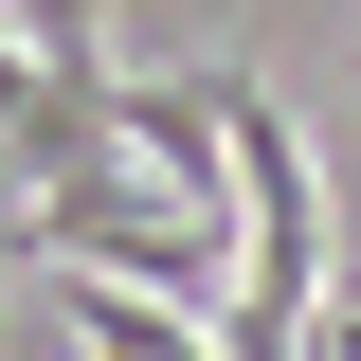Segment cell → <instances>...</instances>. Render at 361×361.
Instances as JSON below:
<instances>
[{
	"instance_id": "cell-4",
	"label": "cell",
	"mask_w": 361,
	"mask_h": 361,
	"mask_svg": "<svg viewBox=\"0 0 361 361\" xmlns=\"http://www.w3.org/2000/svg\"><path fill=\"white\" fill-rule=\"evenodd\" d=\"M0 18H18V37H37L54 73H109V0H0Z\"/></svg>"
},
{
	"instance_id": "cell-5",
	"label": "cell",
	"mask_w": 361,
	"mask_h": 361,
	"mask_svg": "<svg viewBox=\"0 0 361 361\" xmlns=\"http://www.w3.org/2000/svg\"><path fill=\"white\" fill-rule=\"evenodd\" d=\"M307 361H361V289L325 271V307H307Z\"/></svg>"
},
{
	"instance_id": "cell-3",
	"label": "cell",
	"mask_w": 361,
	"mask_h": 361,
	"mask_svg": "<svg viewBox=\"0 0 361 361\" xmlns=\"http://www.w3.org/2000/svg\"><path fill=\"white\" fill-rule=\"evenodd\" d=\"M54 325H73L90 361H217L199 325L163 307V289H109V271H54Z\"/></svg>"
},
{
	"instance_id": "cell-1",
	"label": "cell",
	"mask_w": 361,
	"mask_h": 361,
	"mask_svg": "<svg viewBox=\"0 0 361 361\" xmlns=\"http://www.w3.org/2000/svg\"><path fill=\"white\" fill-rule=\"evenodd\" d=\"M18 253H54V271H127V289H163V307H199L217 289V199H180V180H109V145L90 163H54L37 199H18Z\"/></svg>"
},
{
	"instance_id": "cell-2",
	"label": "cell",
	"mask_w": 361,
	"mask_h": 361,
	"mask_svg": "<svg viewBox=\"0 0 361 361\" xmlns=\"http://www.w3.org/2000/svg\"><path fill=\"white\" fill-rule=\"evenodd\" d=\"M109 145H145L180 199H217V90H199V73H145V90H109Z\"/></svg>"
}]
</instances>
